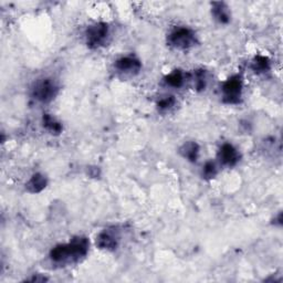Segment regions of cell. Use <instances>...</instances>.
Masks as SVG:
<instances>
[{
    "instance_id": "9c48e42d",
    "label": "cell",
    "mask_w": 283,
    "mask_h": 283,
    "mask_svg": "<svg viewBox=\"0 0 283 283\" xmlns=\"http://www.w3.org/2000/svg\"><path fill=\"white\" fill-rule=\"evenodd\" d=\"M47 186V178L41 174H35L33 175L30 180L28 181L26 185V188L29 193L37 194L40 193L43 189L46 188Z\"/></svg>"
},
{
    "instance_id": "ba28073f",
    "label": "cell",
    "mask_w": 283,
    "mask_h": 283,
    "mask_svg": "<svg viewBox=\"0 0 283 283\" xmlns=\"http://www.w3.org/2000/svg\"><path fill=\"white\" fill-rule=\"evenodd\" d=\"M118 243V238L114 232L110 230H104L97 237V246L100 249L112 251L115 250Z\"/></svg>"
},
{
    "instance_id": "2e32d148",
    "label": "cell",
    "mask_w": 283,
    "mask_h": 283,
    "mask_svg": "<svg viewBox=\"0 0 283 283\" xmlns=\"http://www.w3.org/2000/svg\"><path fill=\"white\" fill-rule=\"evenodd\" d=\"M195 88L198 91L205 90L206 88V76L205 71L199 70L195 73Z\"/></svg>"
},
{
    "instance_id": "5b68a950",
    "label": "cell",
    "mask_w": 283,
    "mask_h": 283,
    "mask_svg": "<svg viewBox=\"0 0 283 283\" xmlns=\"http://www.w3.org/2000/svg\"><path fill=\"white\" fill-rule=\"evenodd\" d=\"M242 81L239 75L231 76L226 82L223 84L224 92V102L228 104L238 103L241 97Z\"/></svg>"
},
{
    "instance_id": "6da1fadb",
    "label": "cell",
    "mask_w": 283,
    "mask_h": 283,
    "mask_svg": "<svg viewBox=\"0 0 283 283\" xmlns=\"http://www.w3.org/2000/svg\"><path fill=\"white\" fill-rule=\"evenodd\" d=\"M89 251V241L84 237H76L69 243L59 244L50 252V259L55 263H72L79 261Z\"/></svg>"
},
{
    "instance_id": "9a60e30c",
    "label": "cell",
    "mask_w": 283,
    "mask_h": 283,
    "mask_svg": "<svg viewBox=\"0 0 283 283\" xmlns=\"http://www.w3.org/2000/svg\"><path fill=\"white\" fill-rule=\"evenodd\" d=\"M217 175V167L214 162H207L204 166L203 170V176L207 179H212Z\"/></svg>"
},
{
    "instance_id": "5bb4252c",
    "label": "cell",
    "mask_w": 283,
    "mask_h": 283,
    "mask_svg": "<svg viewBox=\"0 0 283 283\" xmlns=\"http://www.w3.org/2000/svg\"><path fill=\"white\" fill-rule=\"evenodd\" d=\"M252 69L257 73H263L270 70V61L263 56H257L252 62Z\"/></svg>"
},
{
    "instance_id": "7c38bea8",
    "label": "cell",
    "mask_w": 283,
    "mask_h": 283,
    "mask_svg": "<svg viewBox=\"0 0 283 283\" xmlns=\"http://www.w3.org/2000/svg\"><path fill=\"white\" fill-rule=\"evenodd\" d=\"M42 122H43V126H45L51 134H55V135H59V134L62 132V128H63L62 127V124L57 122L55 117H52L49 114H43Z\"/></svg>"
},
{
    "instance_id": "4fadbf2b",
    "label": "cell",
    "mask_w": 283,
    "mask_h": 283,
    "mask_svg": "<svg viewBox=\"0 0 283 283\" xmlns=\"http://www.w3.org/2000/svg\"><path fill=\"white\" fill-rule=\"evenodd\" d=\"M165 82L167 85L172 88H180L184 83V74L180 70H175L165 78Z\"/></svg>"
},
{
    "instance_id": "52a82bcc",
    "label": "cell",
    "mask_w": 283,
    "mask_h": 283,
    "mask_svg": "<svg viewBox=\"0 0 283 283\" xmlns=\"http://www.w3.org/2000/svg\"><path fill=\"white\" fill-rule=\"evenodd\" d=\"M115 68H116L119 72H123V73L135 74L141 70L142 64L140 61L135 59V57H121V59L116 61Z\"/></svg>"
},
{
    "instance_id": "7a4b0ae2",
    "label": "cell",
    "mask_w": 283,
    "mask_h": 283,
    "mask_svg": "<svg viewBox=\"0 0 283 283\" xmlns=\"http://www.w3.org/2000/svg\"><path fill=\"white\" fill-rule=\"evenodd\" d=\"M57 93V86L51 79H42L38 81L32 89V97L37 101L48 103L55 99Z\"/></svg>"
},
{
    "instance_id": "3957f363",
    "label": "cell",
    "mask_w": 283,
    "mask_h": 283,
    "mask_svg": "<svg viewBox=\"0 0 283 283\" xmlns=\"http://www.w3.org/2000/svg\"><path fill=\"white\" fill-rule=\"evenodd\" d=\"M169 42L177 49L185 50L195 46L196 36L189 29L178 28L170 33L169 37Z\"/></svg>"
},
{
    "instance_id": "8992f818",
    "label": "cell",
    "mask_w": 283,
    "mask_h": 283,
    "mask_svg": "<svg viewBox=\"0 0 283 283\" xmlns=\"http://www.w3.org/2000/svg\"><path fill=\"white\" fill-rule=\"evenodd\" d=\"M218 157L224 165L231 167L236 165L239 162L240 155H239L238 151L231 144H224V145L220 147Z\"/></svg>"
},
{
    "instance_id": "277c9868",
    "label": "cell",
    "mask_w": 283,
    "mask_h": 283,
    "mask_svg": "<svg viewBox=\"0 0 283 283\" xmlns=\"http://www.w3.org/2000/svg\"><path fill=\"white\" fill-rule=\"evenodd\" d=\"M109 35V27L107 23L100 22L95 23V25L88 28L85 32L86 43L90 48H99L100 46L104 45L107 41V38Z\"/></svg>"
},
{
    "instance_id": "8fae6325",
    "label": "cell",
    "mask_w": 283,
    "mask_h": 283,
    "mask_svg": "<svg viewBox=\"0 0 283 283\" xmlns=\"http://www.w3.org/2000/svg\"><path fill=\"white\" fill-rule=\"evenodd\" d=\"M180 154L184 158H187L189 162L195 163L197 161L198 154H199V146L197 143L189 142L184 144L180 148Z\"/></svg>"
},
{
    "instance_id": "e0dca14e",
    "label": "cell",
    "mask_w": 283,
    "mask_h": 283,
    "mask_svg": "<svg viewBox=\"0 0 283 283\" xmlns=\"http://www.w3.org/2000/svg\"><path fill=\"white\" fill-rule=\"evenodd\" d=\"M175 103H176V100L174 97H167V98L162 99L160 102L157 103V107L158 109L162 110V111H164V110H169L171 107H174Z\"/></svg>"
},
{
    "instance_id": "30bf717a",
    "label": "cell",
    "mask_w": 283,
    "mask_h": 283,
    "mask_svg": "<svg viewBox=\"0 0 283 283\" xmlns=\"http://www.w3.org/2000/svg\"><path fill=\"white\" fill-rule=\"evenodd\" d=\"M213 16L220 23H228L230 21L229 8L224 2L213 3Z\"/></svg>"
}]
</instances>
